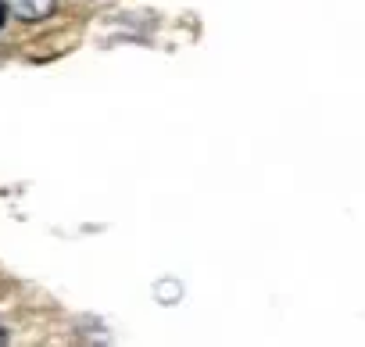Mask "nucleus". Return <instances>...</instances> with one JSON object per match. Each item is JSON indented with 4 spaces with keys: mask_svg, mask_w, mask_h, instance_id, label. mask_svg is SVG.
I'll list each match as a JSON object with an SVG mask.
<instances>
[{
    "mask_svg": "<svg viewBox=\"0 0 365 347\" xmlns=\"http://www.w3.org/2000/svg\"><path fill=\"white\" fill-rule=\"evenodd\" d=\"M11 4L22 19H43V15H51L54 0H11Z\"/></svg>",
    "mask_w": 365,
    "mask_h": 347,
    "instance_id": "1",
    "label": "nucleus"
},
{
    "mask_svg": "<svg viewBox=\"0 0 365 347\" xmlns=\"http://www.w3.org/2000/svg\"><path fill=\"white\" fill-rule=\"evenodd\" d=\"M0 26H4V0H0Z\"/></svg>",
    "mask_w": 365,
    "mask_h": 347,
    "instance_id": "2",
    "label": "nucleus"
}]
</instances>
